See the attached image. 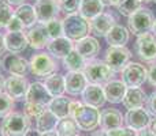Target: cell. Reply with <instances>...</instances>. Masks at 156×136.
<instances>
[{"mask_svg": "<svg viewBox=\"0 0 156 136\" xmlns=\"http://www.w3.org/2000/svg\"><path fill=\"white\" fill-rule=\"evenodd\" d=\"M0 136H4V135H3V131H2V128H0Z\"/></svg>", "mask_w": 156, "mask_h": 136, "instance_id": "55", "label": "cell"}, {"mask_svg": "<svg viewBox=\"0 0 156 136\" xmlns=\"http://www.w3.org/2000/svg\"><path fill=\"white\" fill-rule=\"evenodd\" d=\"M47 29V33H48L49 40H55V38L63 37V23L60 19H52V21L44 23Z\"/></svg>", "mask_w": 156, "mask_h": 136, "instance_id": "34", "label": "cell"}, {"mask_svg": "<svg viewBox=\"0 0 156 136\" xmlns=\"http://www.w3.org/2000/svg\"><path fill=\"white\" fill-rule=\"evenodd\" d=\"M3 38H4L5 51H8L10 53H14V55L22 53V52L27 48V45H29L27 40H26V35L22 32H19V33L7 32L3 35Z\"/></svg>", "mask_w": 156, "mask_h": 136, "instance_id": "21", "label": "cell"}, {"mask_svg": "<svg viewBox=\"0 0 156 136\" xmlns=\"http://www.w3.org/2000/svg\"><path fill=\"white\" fill-rule=\"evenodd\" d=\"M90 25V30L94 33L96 35H100V37H105L108 32L115 26V18H114L111 14L103 12L100 15H97L94 19H92L89 22Z\"/></svg>", "mask_w": 156, "mask_h": 136, "instance_id": "23", "label": "cell"}, {"mask_svg": "<svg viewBox=\"0 0 156 136\" xmlns=\"http://www.w3.org/2000/svg\"><path fill=\"white\" fill-rule=\"evenodd\" d=\"M141 5H143L141 0H119V3L115 7H116V11H118L121 15H125L129 18L136 11L140 10Z\"/></svg>", "mask_w": 156, "mask_h": 136, "instance_id": "33", "label": "cell"}, {"mask_svg": "<svg viewBox=\"0 0 156 136\" xmlns=\"http://www.w3.org/2000/svg\"><path fill=\"white\" fill-rule=\"evenodd\" d=\"M47 108L41 106V105H33V104H27L25 102V108H23V114L29 118H37L38 116H41L45 112Z\"/></svg>", "mask_w": 156, "mask_h": 136, "instance_id": "37", "label": "cell"}, {"mask_svg": "<svg viewBox=\"0 0 156 136\" xmlns=\"http://www.w3.org/2000/svg\"><path fill=\"white\" fill-rule=\"evenodd\" d=\"M14 108V99L8 97L4 91L0 93V118H4L12 112Z\"/></svg>", "mask_w": 156, "mask_h": 136, "instance_id": "36", "label": "cell"}, {"mask_svg": "<svg viewBox=\"0 0 156 136\" xmlns=\"http://www.w3.org/2000/svg\"><path fill=\"white\" fill-rule=\"evenodd\" d=\"M103 90H104L105 101L111 102V104H121L125 98V94L127 91V87L122 80H110L105 85H103Z\"/></svg>", "mask_w": 156, "mask_h": 136, "instance_id": "20", "label": "cell"}, {"mask_svg": "<svg viewBox=\"0 0 156 136\" xmlns=\"http://www.w3.org/2000/svg\"><path fill=\"white\" fill-rule=\"evenodd\" d=\"M29 68L33 75L40 78H47L49 75L55 74L56 71V63L54 57L48 53H37L33 55L29 61Z\"/></svg>", "mask_w": 156, "mask_h": 136, "instance_id": "8", "label": "cell"}, {"mask_svg": "<svg viewBox=\"0 0 156 136\" xmlns=\"http://www.w3.org/2000/svg\"><path fill=\"white\" fill-rule=\"evenodd\" d=\"M103 12H104V4L100 0H80L78 14L86 21L90 22Z\"/></svg>", "mask_w": 156, "mask_h": 136, "instance_id": "24", "label": "cell"}, {"mask_svg": "<svg viewBox=\"0 0 156 136\" xmlns=\"http://www.w3.org/2000/svg\"><path fill=\"white\" fill-rule=\"evenodd\" d=\"M12 16V5H10L5 0H0V29H5V26L8 25Z\"/></svg>", "mask_w": 156, "mask_h": 136, "instance_id": "35", "label": "cell"}, {"mask_svg": "<svg viewBox=\"0 0 156 136\" xmlns=\"http://www.w3.org/2000/svg\"><path fill=\"white\" fill-rule=\"evenodd\" d=\"M78 5H80V0H63L59 4V8L63 12H66V15H71L78 12Z\"/></svg>", "mask_w": 156, "mask_h": 136, "instance_id": "38", "label": "cell"}, {"mask_svg": "<svg viewBox=\"0 0 156 136\" xmlns=\"http://www.w3.org/2000/svg\"><path fill=\"white\" fill-rule=\"evenodd\" d=\"M130 37V32L122 25H115L110 32L105 34V41L110 46H115V48H119V46H126L127 41H129Z\"/></svg>", "mask_w": 156, "mask_h": 136, "instance_id": "26", "label": "cell"}, {"mask_svg": "<svg viewBox=\"0 0 156 136\" xmlns=\"http://www.w3.org/2000/svg\"><path fill=\"white\" fill-rule=\"evenodd\" d=\"M48 94L51 95V98H56V97H62L65 94L66 88H65V75L62 74H52L49 76L45 78L44 82Z\"/></svg>", "mask_w": 156, "mask_h": 136, "instance_id": "29", "label": "cell"}, {"mask_svg": "<svg viewBox=\"0 0 156 136\" xmlns=\"http://www.w3.org/2000/svg\"><path fill=\"white\" fill-rule=\"evenodd\" d=\"M23 136H40V134H38V132L36 131V129H32V128H30L29 131H27Z\"/></svg>", "mask_w": 156, "mask_h": 136, "instance_id": "48", "label": "cell"}, {"mask_svg": "<svg viewBox=\"0 0 156 136\" xmlns=\"http://www.w3.org/2000/svg\"><path fill=\"white\" fill-rule=\"evenodd\" d=\"M82 74L85 75L88 83L101 86V85H105L107 82H110V80H112L115 72L105 64V61L92 60V61L86 63Z\"/></svg>", "mask_w": 156, "mask_h": 136, "instance_id": "2", "label": "cell"}, {"mask_svg": "<svg viewBox=\"0 0 156 136\" xmlns=\"http://www.w3.org/2000/svg\"><path fill=\"white\" fill-rule=\"evenodd\" d=\"M155 16L151 10L141 7L138 11H136L133 15L129 16L127 19V26H129V32L133 33L134 35H141L149 33L154 26Z\"/></svg>", "mask_w": 156, "mask_h": 136, "instance_id": "4", "label": "cell"}, {"mask_svg": "<svg viewBox=\"0 0 156 136\" xmlns=\"http://www.w3.org/2000/svg\"><path fill=\"white\" fill-rule=\"evenodd\" d=\"M152 33H154V35L156 37V18H155V21H154V26H152Z\"/></svg>", "mask_w": 156, "mask_h": 136, "instance_id": "52", "label": "cell"}, {"mask_svg": "<svg viewBox=\"0 0 156 136\" xmlns=\"http://www.w3.org/2000/svg\"><path fill=\"white\" fill-rule=\"evenodd\" d=\"M138 136H156V135L152 134L149 129H144V131H140V132H138Z\"/></svg>", "mask_w": 156, "mask_h": 136, "instance_id": "47", "label": "cell"}, {"mask_svg": "<svg viewBox=\"0 0 156 136\" xmlns=\"http://www.w3.org/2000/svg\"><path fill=\"white\" fill-rule=\"evenodd\" d=\"M82 101L85 105L92 108H101L105 104V95H104V90L103 86L100 85H90L88 83V86L85 87V90L82 91Z\"/></svg>", "mask_w": 156, "mask_h": 136, "instance_id": "18", "label": "cell"}, {"mask_svg": "<svg viewBox=\"0 0 156 136\" xmlns=\"http://www.w3.org/2000/svg\"><path fill=\"white\" fill-rule=\"evenodd\" d=\"M54 2H55V3H56V4H58V5H59V4H60V3H62V2H63V0H54Z\"/></svg>", "mask_w": 156, "mask_h": 136, "instance_id": "53", "label": "cell"}, {"mask_svg": "<svg viewBox=\"0 0 156 136\" xmlns=\"http://www.w3.org/2000/svg\"><path fill=\"white\" fill-rule=\"evenodd\" d=\"M5 2H7L10 5H18L19 7L21 4H23L25 3V0H5Z\"/></svg>", "mask_w": 156, "mask_h": 136, "instance_id": "44", "label": "cell"}, {"mask_svg": "<svg viewBox=\"0 0 156 136\" xmlns=\"http://www.w3.org/2000/svg\"><path fill=\"white\" fill-rule=\"evenodd\" d=\"M141 2H144V3H151V2H154V0H141Z\"/></svg>", "mask_w": 156, "mask_h": 136, "instance_id": "54", "label": "cell"}, {"mask_svg": "<svg viewBox=\"0 0 156 136\" xmlns=\"http://www.w3.org/2000/svg\"><path fill=\"white\" fill-rule=\"evenodd\" d=\"M30 83L25 76L11 75L4 82V93L12 99H23Z\"/></svg>", "mask_w": 156, "mask_h": 136, "instance_id": "11", "label": "cell"}, {"mask_svg": "<svg viewBox=\"0 0 156 136\" xmlns=\"http://www.w3.org/2000/svg\"><path fill=\"white\" fill-rule=\"evenodd\" d=\"M149 131L152 132V134L156 135V117L154 120H151V124H149Z\"/></svg>", "mask_w": 156, "mask_h": 136, "instance_id": "45", "label": "cell"}, {"mask_svg": "<svg viewBox=\"0 0 156 136\" xmlns=\"http://www.w3.org/2000/svg\"><path fill=\"white\" fill-rule=\"evenodd\" d=\"M25 35H26L29 46H32L33 49H37V51L47 48V45L49 42V37L44 23H36L34 26L27 29Z\"/></svg>", "mask_w": 156, "mask_h": 136, "instance_id": "14", "label": "cell"}, {"mask_svg": "<svg viewBox=\"0 0 156 136\" xmlns=\"http://www.w3.org/2000/svg\"><path fill=\"white\" fill-rule=\"evenodd\" d=\"M14 15L22 22L25 29H30L32 26H34L36 23H38L37 15H36L34 5L23 3L19 7H16V10L14 11Z\"/></svg>", "mask_w": 156, "mask_h": 136, "instance_id": "28", "label": "cell"}, {"mask_svg": "<svg viewBox=\"0 0 156 136\" xmlns=\"http://www.w3.org/2000/svg\"><path fill=\"white\" fill-rule=\"evenodd\" d=\"M145 104H147V112L156 117V91H154V93L147 98Z\"/></svg>", "mask_w": 156, "mask_h": 136, "instance_id": "41", "label": "cell"}, {"mask_svg": "<svg viewBox=\"0 0 156 136\" xmlns=\"http://www.w3.org/2000/svg\"><path fill=\"white\" fill-rule=\"evenodd\" d=\"M148 69L140 63H129L122 71V82L127 88H138L147 82Z\"/></svg>", "mask_w": 156, "mask_h": 136, "instance_id": "7", "label": "cell"}, {"mask_svg": "<svg viewBox=\"0 0 156 136\" xmlns=\"http://www.w3.org/2000/svg\"><path fill=\"white\" fill-rule=\"evenodd\" d=\"M100 2H101L104 5H108V7H111V5H116V4H118L119 0H100Z\"/></svg>", "mask_w": 156, "mask_h": 136, "instance_id": "43", "label": "cell"}, {"mask_svg": "<svg viewBox=\"0 0 156 136\" xmlns=\"http://www.w3.org/2000/svg\"><path fill=\"white\" fill-rule=\"evenodd\" d=\"M92 136H108V134H107V131H96V132H93L92 134Z\"/></svg>", "mask_w": 156, "mask_h": 136, "instance_id": "49", "label": "cell"}, {"mask_svg": "<svg viewBox=\"0 0 156 136\" xmlns=\"http://www.w3.org/2000/svg\"><path fill=\"white\" fill-rule=\"evenodd\" d=\"M145 102H147L145 91L138 87V88H127L122 104H123V106L126 108L127 110H134V109H141V108H144Z\"/></svg>", "mask_w": 156, "mask_h": 136, "instance_id": "25", "label": "cell"}, {"mask_svg": "<svg viewBox=\"0 0 156 136\" xmlns=\"http://www.w3.org/2000/svg\"><path fill=\"white\" fill-rule=\"evenodd\" d=\"M51 95L48 94L44 83L41 82H33L29 85L27 93L25 95V102L33 105H41V106H48L49 101H51Z\"/></svg>", "mask_w": 156, "mask_h": 136, "instance_id": "13", "label": "cell"}, {"mask_svg": "<svg viewBox=\"0 0 156 136\" xmlns=\"http://www.w3.org/2000/svg\"><path fill=\"white\" fill-rule=\"evenodd\" d=\"M63 65H65V68L67 69L69 72H82L86 65V61L76 49H73V51L63 59Z\"/></svg>", "mask_w": 156, "mask_h": 136, "instance_id": "31", "label": "cell"}, {"mask_svg": "<svg viewBox=\"0 0 156 136\" xmlns=\"http://www.w3.org/2000/svg\"><path fill=\"white\" fill-rule=\"evenodd\" d=\"M30 129V118L23 113L11 112L3 118L2 131L4 136H23Z\"/></svg>", "mask_w": 156, "mask_h": 136, "instance_id": "3", "label": "cell"}, {"mask_svg": "<svg viewBox=\"0 0 156 136\" xmlns=\"http://www.w3.org/2000/svg\"><path fill=\"white\" fill-rule=\"evenodd\" d=\"M59 118H56L48 109H45V112L41 116H38L36 118V131L38 134H47V132H52L56 129Z\"/></svg>", "mask_w": 156, "mask_h": 136, "instance_id": "30", "label": "cell"}, {"mask_svg": "<svg viewBox=\"0 0 156 136\" xmlns=\"http://www.w3.org/2000/svg\"><path fill=\"white\" fill-rule=\"evenodd\" d=\"M147 80L152 87H156V64H152L148 69V75H147Z\"/></svg>", "mask_w": 156, "mask_h": 136, "instance_id": "42", "label": "cell"}, {"mask_svg": "<svg viewBox=\"0 0 156 136\" xmlns=\"http://www.w3.org/2000/svg\"><path fill=\"white\" fill-rule=\"evenodd\" d=\"M5 29L10 33H19V32H23L25 27H23V25H22V22L14 15L12 18H11V21L8 22V25L5 26Z\"/></svg>", "mask_w": 156, "mask_h": 136, "instance_id": "40", "label": "cell"}, {"mask_svg": "<svg viewBox=\"0 0 156 136\" xmlns=\"http://www.w3.org/2000/svg\"><path fill=\"white\" fill-rule=\"evenodd\" d=\"M40 136H59V135L55 131H52V132H47V134H40Z\"/></svg>", "mask_w": 156, "mask_h": 136, "instance_id": "51", "label": "cell"}, {"mask_svg": "<svg viewBox=\"0 0 156 136\" xmlns=\"http://www.w3.org/2000/svg\"><path fill=\"white\" fill-rule=\"evenodd\" d=\"M108 136H138V132L134 129H130L127 127H122L118 129H112V131L107 132Z\"/></svg>", "mask_w": 156, "mask_h": 136, "instance_id": "39", "label": "cell"}, {"mask_svg": "<svg viewBox=\"0 0 156 136\" xmlns=\"http://www.w3.org/2000/svg\"><path fill=\"white\" fill-rule=\"evenodd\" d=\"M70 104H71V101L67 97H65V95L56 97V98H52L51 101H49L47 109L56 118L63 120V118L70 117Z\"/></svg>", "mask_w": 156, "mask_h": 136, "instance_id": "27", "label": "cell"}, {"mask_svg": "<svg viewBox=\"0 0 156 136\" xmlns=\"http://www.w3.org/2000/svg\"><path fill=\"white\" fill-rule=\"evenodd\" d=\"M154 2H155V3H156V0H154Z\"/></svg>", "mask_w": 156, "mask_h": 136, "instance_id": "56", "label": "cell"}, {"mask_svg": "<svg viewBox=\"0 0 156 136\" xmlns=\"http://www.w3.org/2000/svg\"><path fill=\"white\" fill-rule=\"evenodd\" d=\"M5 51V46H4V38H3V35L0 34V56H2L3 53H4Z\"/></svg>", "mask_w": 156, "mask_h": 136, "instance_id": "46", "label": "cell"}, {"mask_svg": "<svg viewBox=\"0 0 156 136\" xmlns=\"http://www.w3.org/2000/svg\"><path fill=\"white\" fill-rule=\"evenodd\" d=\"M86 86L88 80L82 72H67V75H65V88L70 95L82 94Z\"/></svg>", "mask_w": 156, "mask_h": 136, "instance_id": "22", "label": "cell"}, {"mask_svg": "<svg viewBox=\"0 0 156 136\" xmlns=\"http://www.w3.org/2000/svg\"><path fill=\"white\" fill-rule=\"evenodd\" d=\"M132 59V52L126 46H110L105 52V64L114 72H122Z\"/></svg>", "mask_w": 156, "mask_h": 136, "instance_id": "6", "label": "cell"}, {"mask_svg": "<svg viewBox=\"0 0 156 136\" xmlns=\"http://www.w3.org/2000/svg\"><path fill=\"white\" fill-rule=\"evenodd\" d=\"M34 10L38 23H47L52 19H56L60 12L59 5L54 0H37L34 4Z\"/></svg>", "mask_w": 156, "mask_h": 136, "instance_id": "15", "label": "cell"}, {"mask_svg": "<svg viewBox=\"0 0 156 136\" xmlns=\"http://www.w3.org/2000/svg\"><path fill=\"white\" fill-rule=\"evenodd\" d=\"M137 55L144 61H154L156 60V37L154 33H145L137 37L136 41Z\"/></svg>", "mask_w": 156, "mask_h": 136, "instance_id": "9", "label": "cell"}, {"mask_svg": "<svg viewBox=\"0 0 156 136\" xmlns=\"http://www.w3.org/2000/svg\"><path fill=\"white\" fill-rule=\"evenodd\" d=\"M0 65L5 72H8L10 75H16V76H23L27 72V69H29L27 60L25 57L19 56V55H14V53L4 55Z\"/></svg>", "mask_w": 156, "mask_h": 136, "instance_id": "12", "label": "cell"}, {"mask_svg": "<svg viewBox=\"0 0 156 136\" xmlns=\"http://www.w3.org/2000/svg\"><path fill=\"white\" fill-rule=\"evenodd\" d=\"M71 118H74L81 131H94L97 127L100 125V112L96 108L88 106V105L82 104L76 110Z\"/></svg>", "mask_w": 156, "mask_h": 136, "instance_id": "5", "label": "cell"}, {"mask_svg": "<svg viewBox=\"0 0 156 136\" xmlns=\"http://www.w3.org/2000/svg\"><path fill=\"white\" fill-rule=\"evenodd\" d=\"M74 49V44L71 40L66 38L65 35L59 38H55V40H49L48 45H47V51L48 55H51L55 59H65L69 53Z\"/></svg>", "mask_w": 156, "mask_h": 136, "instance_id": "19", "label": "cell"}, {"mask_svg": "<svg viewBox=\"0 0 156 136\" xmlns=\"http://www.w3.org/2000/svg\"><path fill=\"white\" fill-rule=\"evenodd\" d=\"M63 23V35L71 41H80L82 38L88 37L90 32L89 21L83 19L80 14H71L66 15V18L62 21Z\"/></svg>", "mask_w": 156, "mask_h": 136, "instance_id": "1", "label": "cell"}, {"mask_svg": "<svg viewBox=\"0 0 156 136\" xmlns=\"http://www.w3.org/2000/svg\"><path fill=\"white\" fill-rule=\"evenodd\" d=\"M74 49L85 59V61H92L100 52V44L97 38L88 35L82 40L74 42Z\"/></svg>", "mask_w": 156, "mask_h": 136, "instance_id": "17", "label": "cell"}, {"mask_svg": "<svg viewBox=\"0 0 156 136\" xmlns=\"http://www.w3.org/2000/svg\"><path fill=\"white\" fill-rule=\"evenodd\" d=\"M78 136H81V135H78Z\"/></svg>", "mask_w": 156, "mask_h": 136, "instance_id": "57", "label": "cell"}, {"mask_svg": "<svg viewBox=\"0 0 156 136\" xmlns=\"http://www.w3.org/2000/svg\"><path fill=\"white\" fill-rule=\"evenodd\" d=\"M4 82H5L4 76H3V75L0 74V93H2V91L4 90Z\"/></svg>", "mask_w": 156, "mask_h": 136, "instance_id": "50", "label": "cell"}, {"mask_svg": "<svg viewBox=\"0 0 156 136\" xmlns=\"http://www.w3.org/2000/svg\"><path fill=\"white\" fill-rule=\"evenodd\" d=\"M125 124V116L115 108H107L100 113V127L103 131H112L122 128Z\"/></svg>", "mask_w": 156, "mask_h": 136, "instance_id": "16", "label": "cell"}, {"mask_svg": "<svg viewBox=\"0 0 156 136\" xmlns=\"http://www.w3.org/2000/svg\"><path fill=\"white\" fill-rule=\"evenodd\" d=\"M151 120H152L151 114L144 108L134 109V110H127V113L125 114V124H126V127L130 129H134L137 132L149 128Z\"/></svg>", "mask_w": 156, "mask_h": 136, "instance_id": "10", "label": "cell"}, {"mask_svg": "<svg viewBox=\"0 0 156 136\" xmlns=\"http://www.w3.org/2000/svg\"><path fill=\"white\" fill-rule=\"evenodd\" d=\"M55 132L59 136H78L80 128H78L74 118L67 117V118H63V120H59Z\"/></svg>", "mask_w": 156, "mask_h": 136, "instance_id": "32", "label": "cell"}]
</instances>
